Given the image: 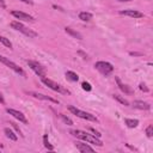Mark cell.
I'll use <instances>...</instances> for the list:
<instances>
[{
	"label": "cell",
	"mask_w": 153,
	"mask_h": 153,
	"mask_svg": "<svg viewBox=\"0 0 153 153\" xmlns=\"http://www.w3.org/2000/svg\"><path fill=\"white\" fill-rule=\"evenodd\" d=\"M115 80H116V82H117V86L120 87V90H121L122 92H124V93H127V94H130V93H133V91L129 88V86L124 85V84L121 81V79H120L118 76H116V78H115Z\"/></svg>",
	"instance_id": "obj_12"
},
{
	"label": "cell",
	"mask_w": 153,
	"mask_h": 153,
	"mask_svg": "<svg viewBox=\"0 0 153 153\" xmlns=\"http://www.w3.org/2000/svg\"><path fill=\"white\" fill-rule=\"evenodd\" d=\"M139 87H140V90H141V91H143V92H148V91H149V90H148V87H147V86H146L143 82H141Z\"/></svg>",
	"instance_id": "obj_26"
},
{
	"label": "cell",
	"mask_w": 153,
	"mask_h": 153,
	"mask_svg": "<svg viewBox=\"0 0 153 153\" xmlns=\"http://www.w3.org/2000/svg\"><path fill=\"white\" fill-rule=\"evenodd\" d=\"M124 123H126V126L128 128H135V127H137L139 121L137 120H133V118H126L124 120Z\"/></svg>",
	"instance_id": "obj_16"
},
{
	"label": "cell",
	"mask_w": 153,
	"mask_h": 153,
	"mask_svg": "<svg viewBox=\"0 0 153 153\" xmlns=\"http://www.w3.org/2000/svg\"><path fill=\"white\" fill-rule=\"evenodd\" d=\"M0 43H2L5 47H7V48H12V43H11V41L8 39V38H6V37H4V36H0Z\"/></svg>",
	"instance_id": "obj_22"
},
{
	"label": "cell",
	"mask_w": 153,
	"mask_h": 153,
	"mask_svg": "<svg viewBox=\"0 0 153 153\" xmlns=\"http://www.w3.org/2000/svg\"><path fill=\"white\" fill-rule=\"evenodd\" d=\"M11 14L13 17H16L17 19H19V20H26V22H33L35 20V18L32 16H30L27 13H24L22 11H12Z\"/></svg>",
	"instance_id": "obj_9"
},
{
	"label": "cell",
	"mask_w": 153,
	"mask_h": 153,
	"mask_svg": "<svg viewBox=\"0 0 153 153\" xmlns=\"http://www.w3.org/2000/svg\"><path fill=\"white\" fill-rule=\"evenodd\" d=\"M43 145H44V147L45 148H48L49 151H53L54 149V147L49 143V140H48V134H44V136H43Z\"/></svg>",
	"instance_id": "obj_21"
},
{
	"label": "cell",
	"mask_w": 153,
	"mask_h": 153,
	"mask_svg": "<svg viewBox=\"0 0 153 153\" xmlns=\"http://www.w3.org/2000/svg\"><path fill=\"white\" fill-rule=\"evenodd\" d=\"M75 146H76V148H78L80 152H82V153H85V152H94V149H93L91 146H88L87 143H84V142H76Z\"/></svg>",
	"instance_id": "obj_14"
},
{
	"label": "cell",
	"mask_w": 153,
	"mask_h": 153,
	"mask_svg": "<svg viewBox=\"0 0 153 153\" xmlns=\"http://www.w3.org/2000/svg\"><path fill=\"white\" fill-rule=\"evenodd\" d=\"M65 31L68 33V35H71L72 37H75V38H78V39H82V35L80 33V32H78V31H75V30H73L72 27H65Z\"/></svg>",
	"instance_id": "obj_15"
},
{
	"label": "cell",
	"mask_w": 153,
	"mask_h": 153,
	"mask_svg": "<svg viewBox=\"0 0 153 153\" xmlns=\"http://www.w3.org/2000/svg\"><path fill=\"white\" fill-rule=\"evenodd\" d=\"M4 133L6 134V136H7L10 140H12V141H17V140H18L17 135H16V134L10 129V128H5V129H4Z\"/></svg>",
	"instance_id": "obj_17"
},
{
	"label": "cell",
	"mask_w": 153,
	"mask_h": 153,
	"mask_svg": "<svg viewBox=\"0 0 153 153\" xmlns=\"http://www.w3.org/2000/svg\"><path fill=\"white\" fill-rule=\"evenodd\" d=\"M66 78H67L68 80H71V81H78V80H79L78 74L74 73V72H72V71H67V72H66Z\"/></svg>",
	"instance_id": "obj_19"
},
{
	"label": "cell",
	"mask_w": 153,
	"mask_h": 153,
	"mask_svg": "<svg viewBox=\"0 0 153 153\" xmlns=\"http://www.w3.org/2000/svg\"><path fill=\"white\" fill-rule=\"evenodd\" d=\"M11 124H12V127H13V128H14V129H16V130H17V131H18V133L22 135V131H20V129L17 127V124H14V123H11Z\"/></svg>",
	"instance_id": "obj_28"
},
{
	"label": "cell",
	"mask_w": 153,
	"mask_h": 153,
	"mask_svg": "<svg viewBox=\"0 0 153 153\" xmlns=\"http://www.w3.org/2000/svg\"><path fill=\"white\" fill-rule=\"evenodd\" d=\"M20 1H23L25 4H32V0H20Z\"/></svg>",
	"instance_id": "obj_32"
},
{
	"label": "cell",
	"mask_w": 153,
	"mask_h": 153,
	"mask_svg": "<svg viewBox=\"0 0 153 153\" xmlns=\"http://www.w3.org/2000/svg\"><path fill=\"white\" fill-rule=\"evenodd\" d=\"M114 98H115L117 102H120L121 104L126 105V106H128V105H129V102H128L126 98H123L122 96H120V94H114Z\"/></svg>",
	"instance_id": "obj_20"
},
{
	"label": "cell",
	"mask_w": 153,
	"mask_h": 153,
	"mask_svg": "<svg viewBox=\"0 0 153 153\" xmlns=\"http://www.w3.org/2000/svg\"><path fill=\"white\" fill-rule=\"evenodd\" d=\"M6 112L10 114V115H12L14 118H17V120L20 121V122H23V123H25V124L27 123V120H26V117H25V115H24L23 112L18 111V110H14V109H10V108L6 109Z\"/></svg>",
	"instance_id": "obj_8"
},
{
	"label": "cell",
	"mask_w": 153,
	"mask_h": 153,
	"mask_svg": "<svg viewBox=\"0 0 153 153\" xmlns=\"http://www.w3.org/2000/svg\"><path fill=\"white\" fill-rule=\"evenodd\" d=\"M30 96L37 98V99H42V100H49V102H53L55 104H59V100L55 99V98H51L49 96H45V94H42V93H38V92H29Z\"/></svg>",
	"instance_id": "obj_11"
},
{
	"label": "cell",
	"mask_w": 153,
	"mask_h": 153,
	"mask_svg": "<svg viewBox=\"0 0 153 153\" xmlns=\"http://www.w3.org/2000/svg\"><path fill=\"white\" fill-rule=\"evenodd\" d=\"M41 81H42L45 86H48L49 88H51V90H53V91H55V92H60V93H69V91H68V90L63 88L61 85L56 84L55 81H53V80H51V79H49V78L42 76V78H41Z\"/></svg>",
	"instance_id": "obj_4"
},
{
	"label": "cell",
	"mask_w": 153,
	"mask_h": 153,
	"mask_svg": "<svg viewBox=\"0 0 153 153\" xmlns=\"http://www.w3.org/2000/svg\"><path fill=\"white\" fill-rule=\"evenodd\" d=\"M94 67H96L97 71H99L105 76L110 75L114 72V66L110 62H106V61H98V62H96Z\"/></svg>",
	"instance_id": "obj_5"
},
{
	"label": "cell",
	"mask_w": 153,
	"mask_h": 153,
	"mask_svg": "<svg viewBox=\"0 0 153 153\" xmlns=\"http://www.w3.org/2000/svg\"><path fill=\"white\" fill-rule=\"evenodd\" d=\"M71 134L74 135L75 137L82 140V141H86V142H90L92 145H96V146H103V142L99 140V137L94 136L93 134H88L84 130H79V129H74V130H71Z\"/></svg>",
	"instance_id": "obj_1"
},
{
	"label": "cell",
	"mask_w": 153,
	"mask_h": 153,
	"mask_svg": "<svg viewBox=\"0 0 153 153\" xmlns=\"http://www.w3.org/2000/svg\"><path fill=\"white\" fill-rule=\"evenodd\" d=\"M133 106L136 109H140V110H149L151 109V105L146 102H142V100H135L133 103Z\"/></svg>",
	"instance_id": "obj_13"
},
{
	"label": "cell",
	"mask_w": 153,
	"mask_h": 153,
	"mask_svg": "<svg viewBox=\"0 0 153 153\" xmlns=\"http://www.w3.org/2000/svg\"><path fill=\"white\" fill-rule=\"evenodd\" d=\"M79 19H81L82 22H88L92 19V13L90 12H80L79 13Z\"/></svg>",
	"instance_id": "obj_18"
},
{
	"label": "cell",
	"mask_w": 153,
	"mask_h": 153,
	"mask_svg": "<svg viewBox=\"0 0 153 153\" xmlns=\"http://www.w3.org/2000/svg\"><path fill=\"white\" fill-rule=\"evenodd\" d=\"M0 7H2V8H5V7H6V5H5V2H4L2 0H0Z\"/></svg>",
	"instance_id": "obj_31"
},
{
	"label": "cell",
	"mask_w": 153,
	"mask_h": 153,
	"mask_svg": "<svg viewBox=\"0 0 153 153\" xmlns=\"http://www.w3.org/2000/svg\"><path fill=\"white\" fill-rule=\"evenodd\" d=\"M117 1H121V2H128V1H131V0H117Z\"/></svg>",
	"instance_id": "obj_34"
},
{
	"label": "cell",
	"mask_w": 153,
	"mask_h": 153,
	"mask_svg": "<svg viewBox=\"0 0 153 153\" xmlns=\"http://www.w3.org/2000/svg\"><path fill=\"white\" fill-rule=\"evenodd\" d=\"M130 55L131 56H136V55H141V54L140 53H130Z\"/></svg>",
	"instance_id": "obj_33"
},
{
	"label": "cell",
	"mask_w": 153,
	"mask_h": 153,
	"mask_svg": "<svg viewBox=\"0 0 153 153\" xmlns=\"http://www.w3.org/2000/svg\"><path fill=\"white\" fill-rule=\"evenodd\" d=\"M78 54H79V55H81V56H82L84 59H87V55H86V54H85L84 51H81V50H79V51H78Z\"/></svg>",
	"instance_id": "obj_29"
},
{
	"label": "cell",
	"mask_w": 153,
	"mask_h": 153,
	"mask_svg": "<svg viewBox=\"0 0 153 153\" xmlns=\"http://www.w3.org/2000/svg\"><path fill=\"white\" fill-rule=\"evenodd\" d=\"M68 110H69L73 115L78 116V117H80V118H82V120L93 121V122H97V121H98L94 115H92V114H90V112H86V111H82V110H80V109H78V108H75V106H73V105H68Z\"/></svg>",
	"instance_id": "obj_2"
},
{
	"label": "cell",
	"mask_w": 153,
	"mask_h": 153,
	"mask_svg": "<svg viewBox=\"0 0 153 153\" xmlns=\"http://www.w3.org/2000/svg\"><path fill=\"white\" fill-rule=\"evenodd\" d=\"M81 87H82V90H85V91H91V90H92V86H91L88 82H86V81H84V82L81 84Z\"/></svg>",
	"instance_id": "obj_25"
},
{
	"label": "cell",
	"mask_w": 153,
	"mask_h": 153,
	"mask_svg": "<svg viewBox=\"0 0 153 153\" xmlns=\"http://www.w3.org/2000/svg\"><path fill=\"white\" fill-rule=\"evenodd\" d=\"M120 14L131 17V18H142L143 17V13L137 10H123V11H120Z\"/></svg>",
	"instance_id": "obj_10"
},
{
	"label": "cell",
	"mask_w": 153,
	"mask_h": 153,
	"mask_svg": "<svg viewBox=\"0 0 153 153\" xmlns=\"http://www.w3.org/2000/svg\"><path fill=\"white\" fill-rule=\"evenodd\" d=\"M0 62L1 63H4L5 66H7V67H10L12 71H14L17 74H19V75H22V76H25V72L18 66V65H16L14 62H12L11 60H8L7 57H5V56H2V55H0Z\"/></svg>",
	"instance_id": "obj_6"
},
{
	"label": "cell",
	"mask_w": 153,
	"mask_h": 153,
	"mask_svg": "<svg viewBox=\"0 0 153 153\" xmlns=\"http://www.w3.org/2000/svg\"><path fill=\"white\" fill-rule=\"evenodd\" d=\"M11 26L14 29V30H17V31H19V32H22V33H24L25 36H27L29 38H35V37H37V32H35V31H32L31 29H29V27H26L25 25H23L22 23H19V22H12L11 23Z\"/></svg>",
	"instance_id": "obj_3"
},
{
	"label": "cell",
	"mask_w": 153,
	"mask_h": 153,
	"mask_svg": "<svg viewBox=\"0 0 153 153\" xmlns=\"http://www.w3.org/2000/svg\"><path fill=\"white\" fill-rule=\"evenodd\" d=\"M0 103H1V104H5V99H4V97H2L1 93H0Z\"/></svg>",
	"instance_id": "obj_30"
},
{
	"label": "cell",
	"mask_w": 153,
	"mask_h": 153,
	"mask_svg": "<svg viewBox=\"0 0 153 153\" xmlns=\"http://www.w3.org/2000/svg\"><path fill=\"white\" fill-rule=\"evenodd\" d=\"M146 135H147L148 137H152V136H153V126H152V124H149V126L146 128Z\"/></svg>",
	"instance_id": "obj_24"
},
{
	"label": "cell",
	"mask_w": 153,
	"mask_h": 153,
	"mask_svg": "<svg viewBox=\"0 0 153 153\" xmlns=\"http://www.w3.org/2000/svg\"><path fill=\"white\" fill-rule=\"evenodd\" d=\"M59 116H60V118H61L67 126H73V121H72L69 117H67V116H65V115H62V114H59Z\"/></svg>",
	"instance_id": "obj_23"
},
{
	"label": "cell",
	"mask_w": 153,
	"mask_h": 153,
	"mask_svg": "<svg viewBox=\"0 0 153 153\" xmlns=\"http://www.w3.org/2000/svg\"><path fill=\"white\" fill-rule=\"evenodd\" d=\"M27 65H29V67L38 75V76H45V69H44V67H42V65H39L38 62H36V61H32V60H29L27 61Z\"/></svg>",
	"instance_id": "obj_7"
},
{
	"label": "cell",
	"mask_w": 153,
	"mask_h": 153,
	"mask_svg": "<svg viewBox=\"0 0 153 153\" xmlns=\"http://www.w3.org/2000/svg\"><path fill=\"white\" fill-rule=\"evenodd\" d=\"M90 131H92V133H93V135H94V136H97V137H100V135H102L99 131H97V130H96V129H93V128H90Z\"/></svg>",
	"instance_id": "obj_27"
}]
</instances>
